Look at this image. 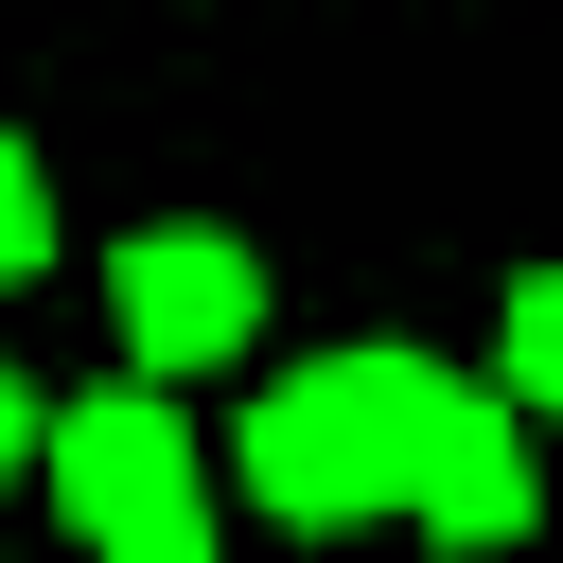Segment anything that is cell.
Wrapping results in <instances>:
<instances>
[{
  "instance_id": "4",
  "label": "cell",
  "mask_w": 563,
  "mask_h": 563,
  "mask_svg": "<svg viewBox=\"0 0 563 563\" xmlns=\"http://www.w3.org/2000/svg\"><path fill=\"white\" fill-rule=\"evenodd\" d=\"M106 317H123L141 387H158V369H211V352H246V334H264V282H246V246H229V229H123V264H106Z\"/></svg>"
},
{
  "instance_id": "7",
  "label": "cell",
  "mask_w": 563,
  "mask_h": 563,
  "mask_svg": "<svg viewBox=\"0 0 563 563\" xmlns=\"http://www.w3.org/2000/svg\"><path fill=\"white\" fill-rule=\"evenodd\" d=\"M35 440H53V405H35V387H18V369H0V475H18V457H35Z\"/></svg>"
},
{
  "instance_id": "1",
  "label": "cell",
  "mask_w": 563,
  "mask_h": 563,
  "mask_svg": "<svg viewBox=\"0 0 563 563\" xmlns=\"http://www.w3.org/2000/svg\"><path fill=\"white\" fill-rule=\"evenodd\" d=\"M246 493L282 528H369L405 510V352H317L246 405Z\"/></svg>"
},
{
  "instance_id": "6",
  "label": "cell",
  "mask_w": 563,
  "mask_h": 563,
  "mask_svg": "<svg viewBox=\"0 0 563 563\" xmlns=\"http://www.w3.org/2000/svg\"><path fill=\"white\" fill-rule=\"evenodd\" d=\"M53 264V176H35V141H0V282H35Z\"/></svg>"
},
{
  "instance_id": "2",
  "label": "cell",
  "mask_w": 563,
  "mask_h": 563,
  "mask_svg": "<svg viewBox=\"0 0 563 563\" xmlns=\"http://www.w3.org/2000/svg\"><path fill=\"white\" fill-rule=\"evenodd\" d=\"M53 510L88 528V563H211V493H194V422L123 369L88 405H53Z\"/></svg>"
},
{
  "instance_id": "5",
  "label": "cell",
  "mask_w": 563,
  "mask_h": 563,
  "mask_svg": "<svg viewBox=\"0 0 563 563\" xmlns=\"http://www.w3.org/2000/svg\"><path fill=\"white\" fill-rule=\"evenodd\" d=\"M510 422H563V264L510 282Z\"/></svg>"
},
{
  "instance_id": "3",
  "label": "cell",
  "mask_w": 563,
  "mask_h": 563,
  "mask_svg": "<svg viewBox=\"0 0 563 563\" xmlns=\"http://www.w3.org/2000/svg\"><path fill=\"white\" fill-rule=\"evenodd\" d=\"M405 510L440 545H510L528 528V422H510V387H457V369L405 352Z\"/></svg>"
}]
</instances>
